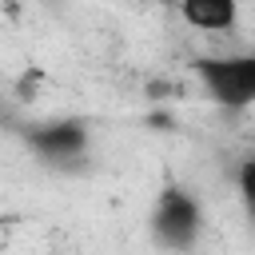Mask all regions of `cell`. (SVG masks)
I'll return each mask as SVG.
<instances>
[{
  "instance_id": "1",
  "label": "cell",
  "mask_w": 255,
  "mask_h": 255,
  "mask_svg": "<svg viewBox=\"0 0 255 255\" xmlns=\"http://www.w3.org/2000/svg\"><path fill=\"white\" fill-rule=\"evenodd\" d=\"M191 72L207 100H215L227 112L255 108V52H211L195 56Z\"/></svg>"
},
{
  "instance_id": "2",
  "label": "cell",
  "mask_w": 255,
  "mask_h": 255,
  "mask_svg": "<svg viewBox=\"0 0 255 255\" xmlns=\"http://www.w3.org/2000/svg\"><path fill=\"white\" fill-rule=\"evenodd\" d=\"M151 231L167 251H191L203 235V203L187 187H163L151 211Z\"/></svg>"
},
{
  "instance_id": "3",
  "label": "cell",
  "mask_w": 255,
  "mask_h": 255,
  "mask_svg": "<svg viewBox=\"0 0 255 255\" xmlns=\"http://www.w3.org/2000/svg\"><path fill=\"white\" fill-rule=\"evenodd\" d=\"M28 143L32 151L44 159V163H68V159H80L88 151V128L80 120H52V124H36L28 131Z\"/></svg>"
},
{
  "instance_id": "4",
  "label": "cell",
  "mask_w": 255,
  "mask_h": 255,
  "mask_svg": "<svg viewBox=\"0 0 255 255\" xmlns=\"http://www.w3.org/2000/svg\"><path fill=\"white\" fill-rule=\"evenodd\" d=\"M179 20L195 32H235L239 28V4L235 0H187L179 4Z\"/></svg>"
},
{
  "instance_id": "5",
  "label": "cell",
  "mask_w": 255,
  "mask_h": 255,
  "mask_svg": "<svg viewBox=\"0 0 255 255\" xmlns=\"http://www.w3.org/2000/svg\"><path fill=\"white\" fill-rule=\"evenodd\" d=\"M239 195L255 211V159H243V167H239Z\"/></svg>"
}]
</instances>
